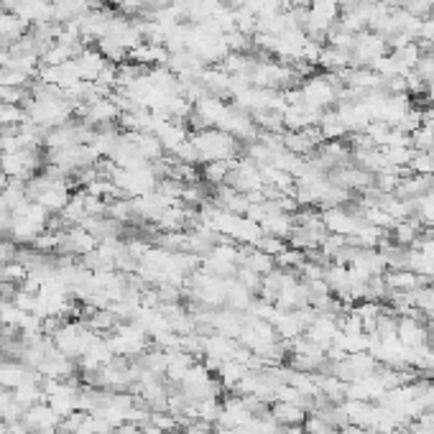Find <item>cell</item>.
<instances>
[{
  "label": "cell",
  "instance_id": "obj_1",
  "mask_svg": "<svg viewBox=\"0 0 434 434\" xmlns=\"http://www.w3.org/2000/svg\"><path fill=\"white\" fill-rule=\"evenodd\" d=\"M192 143L200 151L202 161H235L238 154V143L225 130H202L192 138Z\"/></svg>",
  "mask_w": 434,
  "mask_h": 434
},
{
  "label": "cell",
  "instance_id": "obj_2",
  "mask_svg": "<svg viewBox=\"0 0 434 434\" xmlns=\"http://www.w3.org/2000/svg\"><path fill=\"white\" fill-rule=\"evenodd\" d=\"M23 424L29 427V432H36V434H54L57 429H59L61 424V417L57 412H54L52 406L46 404V401H41V404H33L26 409V414H23Z\"/></svg>",
  "mask_w": 434,
  "mask_h": 434
},
{
  "label": "cell",
  "instance_id": "obj_3",
  "mask_svg": "<svg viewBox=\"0 0 434 434\" xmlns=\"http://www.w3.org/2000/svg\"><path fill=\"white\" fill-rule=\"evenodd\" d=\"M38 166L36 156L29 149H18L10 154H0V172L10 179H29V174Z\"/></svg>",
  "mask_w": 434,
  "mask_h": 434
},
{
  "label": "cell",
  "instance_id": "obj_4",
  "mask_svg": "<svg viewBox=\"0 0 434 434\" xmlns=\"http://www.w3.org/2000/svg\"><path fill=\"white\" fill-rule=\"evenodd\" d=\"M322 220H324V227H327V232H332V235H343V238H350L352 232H355L360 225L366 223L363 217L350 215V212L345 210V207L322 210Z\"/></svg>",
  "mask_w": 434,
  "mask_h": 434
},
{
  "label": "cell",
  "instance_id": "obj_5",
  "mask_svg": "<svg viewBox=\"0 0 434 434\" xmlns=\"http://www.w3.org/2000/svg\"><path fill=\"white\" fill-rule=\"evenodd\" d=\"M44 230H46L44 225H38V223H33V220H29V217L15 215L13 212V220H10L8 235H10L13 240H18V243H31V246H33V240H36Z\"/></svg>",
  "mask_w": 434,
  "mask_h": 434
},
{
  "label": "cell",
  "instance_id": "obj_6",
  "mask_svg": "<svg viewBox=\"0 0 434 434\" xmlns=\"http://www.w3.org/2000/svg\"><path fill=\"white\" fill-rule=\"evenodd\" d=\"M261 230L266 235H276V238H289L294 230V215L289 212H271L261 220Z\"/></svg>",
  "mask_w": 434,
  "mask_h": 434
},
{
  "label": "cell",
  "instance_id": "obj_7",
  "mask_svg": "<svg viewBox=\"0 0 434 434\" xmlns=\"http://www.w3.org/2000/svg\"><path fill=\"white\" fill-rule=\"evenodd\" d=\"M271 414H274V419H276L281 427L304 424V419H307V409H301V406H297V404H286V401H276L274 409H271Z\"/></svg>",
  "mask_w": 434,
  "mask_h": 434
},
{
  "label": "cell",
  "instance_id": "obj_8",
  "mask_svg": "<svg viewBox=\"0 0 434 434\" xmlns=\"http://www.w3.org/2000/svg\"><path fill=\"white\" fill-rule=\"evenodd\" d=\"M225 304L230 309H235V312H246V309L253 304V292H248L246 286L238 284V281H230V284H227Z\"/></svg>",
  "mask_w": 434,
  "mask_h": 434
},
{
  "label": "cell",
  "instance_id": "obj_9",
  "mask_svg": "<svg viewBox=\"0 0 434 434\" xmlns=\"http://www.w3.org/2000/svg\"><path fill=\"white\" fill-rule=\"evenodd\" d=\"M246 373H248V366H243L238 360H223L220 368H217V378H220L223 386H227V389H235V383Z\"/></svg>",
  "mask_w": 434,
  "mask_h": 434
},
{
  "label": "cell",
  "instance_id": "obj_10",
  "mask_svg": "<svg viewBox=\"0 0 434 434\" xmlns=\"http://www.w3.org/2000/svg\"><path fill=\"white\" fill-rule=\"evenodd\" d=\"M232 169V161H204V169H202V177L210 184H225V179H227V174H230Z\"/></svg>",
  "mask_w": 434,
  "mask_h": 434
},
{
  "label": "cell",
  "instance_id": "obj_11",
  "mask_svg": "<svg viewBox=\"0 0 434 434\" xmlns=\"http://www.w3.org/2000/svg\"><path fill=\"white\" fill-rule=\"evenodd\" d=\"M26 276H29V269H26L21 261H15V258L13 261H8L6 266H0V281L21 286L23 281H26Z\"/></svg>",
  "mask_w": 434,
  "mask_h": 434
},
{
  "label": "cell",
  "instance_id": "obj_12",
  "mask_svg": "<svg viewBox=\"0 0 434 434\" xmlns=\"http://www.w3.org/2000/svg\"><path fill=\"white\" fill-rule=\"evenodd\" d=\"M235 281L246 286L248 292L258 294V292H261V281H263V276H258V274H255V271H250V269H248V266H238V271H235Z\"/></svg>",
  "mask_w": 434,
  "mask_h": 434
},
{
  "label": "cell",
  "instance_id": "obj_13",
  "mask_svg": "<svg viewBox=\"0 0 434 434\" xmlns=\"http://www.w3.org/2000/svg\"><path fill=\"white\" fill-rule=\"evenodd\" d=\"M255 248H258L261 253L276 258V255L286 248V243H284V238H276V235H266V232H263L261 238H258V243H255Z\"/></svg>",
  "mask_w": 434,
  "mask_h": 434
},
{
  "label": "cell",
  "instance_id": "obj_14",
  "mask_svg": "<svg viewBox=\"0 0 434 434\" xmlns=\"http://www.w3.org/2000/svg\"><path fill=\"white\" fill-rule=\"evenodd\" d=\"M151 424L154 427H158L161 432H174V429L179 427V419L174 417L172 412H151Z\"/></svg>",
  "mask_w": 434,
  "mask_h": 434
},
{
  "label": "cell",
  "instance_id": "obj_15",
  "mask_svg": "<svg viewBox=\"0 0 434 434\" xmlns=\"http://www.w3.org/2000/svg\"><path fill=\"white\" fill-rule=\"evenodd\" d=\"M15 255V248L10 246V243H6V240H0V266H6L8 261H13Z\"/></svg>",
  "mask_w": 434,
  "mask_h": 434
},
{
  "label": "cell",
  "instance_id": "obj_16",
  "mask_svg": "<svg viewBox=\"0 0 434 434\" xmlns=\"http://www.w3.org/2000/svg\"><path fill=\"white\" fill-rule=\"evenodd\" d=\"M141 434H166V432H161L158 427H154V424H143V429H141Z\"/></svg>",
  "mask_w": 434,
  "mask_h": 434
},
{
  "label": "cell",
  "instance_id": "obj_17",
  "mask_svg": "<svg viewBox=\"0 0 434 434\" xmlns=\"http://www.w3.org/2000/svg\"><path fill=\"white\" fill-rule=\"evenodd\" d=\"M166 434H179V429H174V432H166Z\"/></svg>",
  "mask_w": 434,
  "mask_h": 434
}]
</instances>
